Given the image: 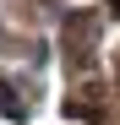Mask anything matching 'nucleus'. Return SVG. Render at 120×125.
<instances>
[{
	"label": "nucleus",
	"mask_w": 120,
	"mask_h": 125,
	"mask_svg": "<svg viewBox=\"0 0 120 125\" xmlns=\"http://www.w3.org/2000/svg\"><path fill=\"white\" fill-rule=\"evenodd\" d=\"M109 11H115V16H120V0H109Z\"/></svg>",
	"instance_id": "f03ea898"
},
{
	"label": "nucleus",
	"mask_w": 120,
	"mask_h": 125,
	"mask_svg": "<svg viewBox=\"0 0 120 125\" xmlns=\"http://www.w3.org/2000/svg\"><path fill=\"white\" fill-rule=\"evenodd\" d=\"M0 109H6L11 120H22V103H16V93H11V87H0Z\"/></svg>",
	"instance_id": "f257e3e1"
}]
</instances>
